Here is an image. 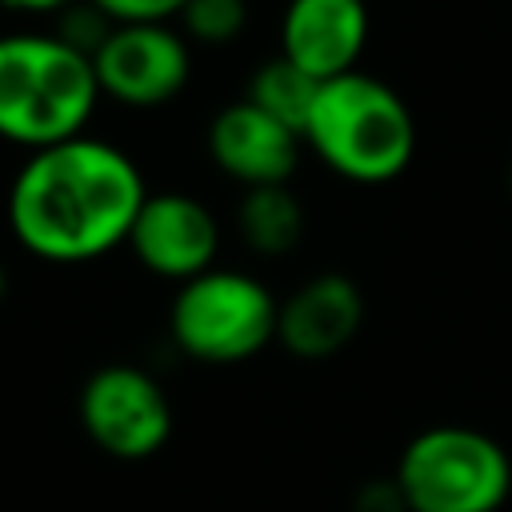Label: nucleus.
Listing matches in <instances>:
<instances>
[{"label":"nucleus","instance_id":"obj_1","mask_svg":"<svg viewBox=\"0 0 512 512\" xmlns=\"http://www.w3.org/2000/svg\"><path fill=\"white\" fill-rule=\"evenodd\" d=\"M144 200L148 188L136 160L84 132L28 152L8 188V224L32 256L84 264L128 244Z\"/></svg>","mask_w":512,"mask_h":512},{"label":"nucleus","instance_id":"obj_2","mask_svg":"<svg viewBox=\"0 0 512 512\" xmlns=\"http://www.w3.org/2000/svg\"><path fill=\"white\" fill-rule=\"evenodd\" d=\"M100 100L92 56L56 32L0 36V140L40 152L84 136Z\"/></svg>","mask_w":512,"mask_h":512},{"label":"nucleus","instance_id":"obj_3","mask_svg":"<svg viewBox=\"0 0 512 512\" xmlns=\"http://www.w3.org/2000/svg\"><path fill=\"white\" fill-rule=\"evenodd\" d=\"M304 144L352 184H388L412 164L416 120L392 84L356 68L320 84Z\"/></svg>","mask_w":512,"mask_h":512},{"label":"nucleus","instance_id":"obj_4","mask_svg":"<svg viewBox=\"0 0 512 512\" xmlns=\"http://www.w3.org/2000/svg\"><path fill=\"white\" fill-rule=\"evenodd\" d=\"M392 484L404 512H496L512 492V460L480 428L436 424L404 444Z\"/></svg>","mask_w":512,"mask_h":512},{"label":"nucleus","instance_id":"obj_5","mask_svg":"<svg viewBox=\"0 0 512 512\" xmlns=\"http://www.w3.org/2000/svg\"><path fill=\"white\" fill-rule=\"evenodd\" d=\"M280 300L248 272L208 268L176 284L168 308L172 344L200 364H240L276 340Z\"/></svg>","mask_w":512,"mask_h":512},{"label":"nucleus","instance_id":"obj_6","mask_svg":"<svg viewBox=\"0 0 512 512\" xmlns=\"http://www.w3.org/2000/svg\"><path fill=\"white\" fill-rule=\"evenodd\" d=\"M88 440L116 460H148L172 436V404L156 376L136 364L96 368L76 400Z\"/></svg>","mask_w":512,"mask_h":512},{"label":"nucleus","instance_id":"obj_7","mask_svg":"<svg viewBox=\"0 0 512 512\" xmlns=\"http://www.w3.org/2000/svg\"><path fill=\"white\" fill-rule=\"evenodd\" d=\"M100 96L124 108H160L184 92L192 76L188 36L172 24H112L92 52Z\"/></svg>","mask_w":512,"mask_h":512},{"label":"nucleus","instance_id":"obj_8","mask_svg":"<svg viewBox=\"0 0 512 512\" xmlns=\"http://www.w3.org/2000/svg\"><path fill=\"white\" fill-rule=\"evenodd\" d=\"M128 248L152 276L188 284L200 272L216 268L220 224L208 204L188 192H148L132 220Z\"/></svg>","mask_w":512,"mask_h":512},{"label":"nucleus","instance_id":"obj_9","mask_svg":"<svg viewBox=\"0 0 512 512\" xmlns=\"http://www.w3.org/2000/svg\"><path fill=\"white\" fill-rule=\"evenodd\" d=\"M300 148L304 136L256 108L248 96L224 104L208 124V156L240 188L288 184L300 164Z\"/></svg>","mask_w":512,"mask_h":512},{"label":"nucleus","instance_id":"obj_10","mask_svg":"<svg viewBox=\"0 0 512 512\" xmlns=\"http://www.w3.org/2000/svg\"><path fill=\"white\" fill-rule=\"evenodd\" d=\"M368 44L364 0H288L280 20V56L312 80H336L356 72Z\"/></svg>","mask_w":512,"mask_h":512},{"label":"nucleus","instance_id":"obj_11","mask_svg":"<svg viewBox=\"0 0 512 512\" xmlns=\"http://www.w3.org/2000/svg\"><path fill=\"white\" fill-rule=\"evenodd\" d=\"M364 324V296L340 272H320L304 280L288 300H280L276 340L300 360H328L352 344Z\"/></svg>","mask_w":512,"mask_h":512},{"label":"nucleus","instance_id":"obj_12","mask_svg":"<svg viewBox=\"0 0 512 512\" xmlns=\"http://www.w3.org/2000/svg\"><path fill=\"white\" fill-rule=\"evenodd\" d=\"M236 228L260 256H288L304 236V208L288 184L244 188L236 204Z\"/></svg>","mask_w":512,"mask_h":512},{"label":"nucleus","instance_id":"obj_13","mask_svg":"<svg viewBox=\"0 0 512 512\" xmlns=\"http://www.w3.org/2000/svg\"><path fill=\"white\" fill-rule=\"evenodd\" d=\"M316 92H320V80H312L308 72H300L292 60L276 56V60H264L256 72H252V84H248V100L264 112H272L276 120H284L288 128H296L304 136V124H308V112L316 104Z\"/></svg>","mask_w":512,"mask_h":512},{"label":"nucleus","instance_id":"obj_14","mask_svg":"<svg viewBox=\"0 0 512 512\" xmlns=\"http://www.w3.org/2000/svg\"><path fill=\"white\" fill-rule=\"evenodd\" d=\"M176 20L184 24V36L200 44H228L248 20V4L244 0H188Z\"/></svg>","mask_w":512,"mask_h":512},{"label":"nucleus","instance_id":"obj_15","mask_svg":"<svg viewBox=\"0 0 512 512\" xmlns=\"http://www.w3.org/2000/svg\"><path fill=\"white\" fill-rule=\"evenodd\" d=\"M112 24H172L188 0H92Z\"/></svg>","mask_w":512,"mask_h":512},{"label":"nucleus","instance_id":"obj_16","mask_svg":"<svg viewBox=\"0 0 512 512\" xmlns=\"http://www.w3.org/2000/svg\"><path fill=\"white\" fill-rule=\"evenodd\" d=\"M72 4H80V0H4V8L28 12V16H60V12H68Z\"/></svg>","mask_w":512,"mask_h":512},{"label":"nucleus","instance_id":"obj_17","mask_svg":"<svg viewBox=\"0 0 512 512\" xmlns=\"http://www.w3.org/2000/svg\"><path fill=\"white\" fill-rule=\"evenodd\" d=\"M8 296V272H4V264H0V300Z\"/></svg>","mask_w":512,"mask_h":512},{"label":"nucleus","instance_id":"obj_18","mask_svg":"<svg viewBox=\"0 0 512 512\" xmlns=\"http://www.w3.org/2000/svg\"><path fill=\"white\" fill-rule=\"evenodd\" d=\"M508 196H512V168H508Z\"/></svg>","mask_w":512,"mask_h":512},{"label":"nucleus","instance_id":"obj_19","mask_svg":"<svg viewBox=\"0 0 512 512\" xmlns=\"http://www.w3.org/2000/svg\"><path fill=\"white\" fill-rule=\"evenodd\" d=\"M0 8H4V0H0Z\"/></svg>","mask_w":512,"mask_h":512}]
</instances>
